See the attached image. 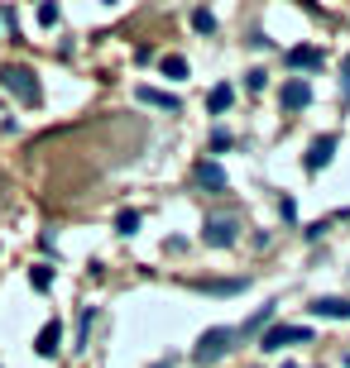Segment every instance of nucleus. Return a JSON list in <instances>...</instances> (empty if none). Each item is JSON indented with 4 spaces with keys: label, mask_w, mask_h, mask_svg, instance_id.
<instances>
[{
    "label": "nucleus",
    "mask_w": 350,
    "mask_h": 368,
    "mask_svg": "<svg viewBox=\"0 0 350 368\" xmlns=\"http://www.w3.org/2000/svg\"><path fill=\"white\" fill-rule=\"evenodd\" d=\"M235 340H240V330H231V325H216V330H207L202 340H197V349H192V364H221L226 354L235 349Z\"/></svg>",
    "instance_id": "f257e3e1"
},
{
    "label": "nucleus",
    "mask_w": 350,
    "mask_h": 368,
    "mask_svg": "<svg viewBox=\"0 0 350 368\" xmlns=\"http://www.w3.org/2000/svg\"><path fill=\"white\" fill-rule=\"evenodd\" d=\"M0 87H5V91H14L24 105H34V100H39V82H34V72H29V67H19V63L0 67Z\"/></svg>",
    "instance_id": "f03ea898"
},
{
    "label": "nucleus",
    "mask_w": 350,
    "mask_h": 368,
    "mask_svg": "<svg viewBox=\"0 0 350 368\" xmlns=\"http://www.w3.org/2000/svg\"><path fill=\"white\" fill-rule=\"evenodd\" d=\"M307 340H312V330H307V325H269V330H264V340H259V349H269V354H274V349H283V345H307Z\"/></svg>",
    "instance_id": "7ed1b4c3"
},
{
    "label": "nucleus",
    "mask_w": 350,
    "mask_h": 368,
    "mask_svg": "<svg viewBox=\"0 0 350 368\" xmlns=\"http://www.w3.org/2000/svg\"><path fill=\"white\" fill-rule=\"evenodd\" d=\"M202 239H207L212 249H231L235 244V220L231 215H212V220L202 225Z\"/></svg>",
    "instance_id": "20e7f679"
},
{
    "label": "nucleus",
    "mask_w": 350,
    "mask_h": 368,
    "mask_svg": "<svg viewBox=\"0 0 350 368\" xmlns=\"http://www.w3.org/2000/svg\"><path fill=\"white\" fill-rule=\"evenodd\" d=\"M278 100H283V110H307V105H312V87H307V77H288L283 91H278Z\"/></svg>",
    "instance_id": "39448f33"
},
{
    "label": "nucleus",
    "mask_w": 350,
    "mask_h": 368,
    "mask_svg": "<svg viewBox=\"0 0 350 368\" xmlns=\"http://www.w3.org/2000/svg\"><path fill=\"white\" fill-rule=\"evenodd\" d=\"M331 158H336V134H322V139H317V144L307 149V158H302V168H307V173H317V168H327Z\"/></svg>",
    "instance_id": "423d86ee"
},
{
    "label": "nucleus",
    "mask_w": 350,
    "mask_h": 368,
    "mask_svg": "<svg viewBox=\"0 0 350 368\" xmlns=\"http://www.w3.org/2000/svg\"><path fill=\"white\" fill-rule=\"evenodd\" d=\"M307 311H312V316H327V321H350V301L346 296H317Z\"/></svg>",
    "instance_id": "0eeeda50"
},
{
    "label": "nucleus",
    "mask_w": 350,
    "mask_h": 368,
    "mask_svg": "<svg viewBox=\"0 0 350 368\" xmlns=\"http://www.w3.org/2000/svg\"><path fill=\"white\" fill-rule=\"evenodd\" d=\"M283 67H293V72H302V67H322V48H288L283 53Z\"/></svg>",
    "instance_id": "6e6552de"
},
{
    "label": "nucleus",
    "mask_w": 350,
    "mask_h": 368,
    "mask_svg": "<svg viewBox=\"0 0 350 368\" xmlns=\"http://www.w3.org/2000/svg\"><path fill=\"white\" fill-rule=\"evenodd\" d=\"M58 340H63V325L48 321V325L39 330V340H34V354H39V359H53V354H58Z\"/></svg>",
    "instance_id": "1a4fd4ad"
},
{
    "label": "nucleus",
    "mask_w": 350,
    "mask_h": 368,
    "mask_svg": "<svg viewBox=\"0 0 350 368\" xmlns=\"http://www.w3.org/2000/svg\"><path fill=\"white\" fill-rule=\"evenodd\" d=\"M139 100H144V105H158V110H168V115H178V110H183V100H178V96H168V91H154V87H139Z\"/></svg>",
    "instance_id": "9d476101"
},
{
    "label": "nucleus",
    "mask_w": 350,
    "mask_h": 368,
    "mask_svg": "<svg viewBox=\"0 0 350 368\" xmlns=\"http://www.w3.org/2000/svg\"><path fill=\"white\" fill-rule=\"evenodd\" d=\"M197 182L207 186V191H226V173H221V163H197Z\"/></svg>",
    "instance_id": "9b49d317"
},
{
    "label": "nucleus",
    "mask_w": 350,
    "mask_h": 368,
    "mask_svg": "<svg viewBox=\"0 0 350 368\" xmlns=\"http://www.w3.org/2000/svg\"><path fill=\"white\" fill-rule=\"evenodd\" d=\"M231 100H235V91L221 82V87H212V96H207V110H212V115H226V110H231Z\"/></svg>",
    "instance_id": "f8f14e48"
},
{
    "label": "nucleus",
    "mask_w": 350,
    "mask_h": 368,
    "mask_svg": "<svg viewBox=\"0 0 350 368\" xmlns=\"http://www.w3.org/2000/svg\"><path fill=\"white\" fill-rule=\"evenodd\" d=\"M158 67H163V77H168V82H183V77H187V58H178V53H168Z\"/></svg>",
    "instance_id": "ddd939ff"
},
{
    "label": "nucleus",
    "mask_w": 350,
    "mask_h": 368,
    "mask_svg": "<svg viewBox=\"0 0 350 368\" xmlns=\"http://www.w3.org/2000/svg\"><path fill=\"white\" fill-rule=\"evenodd\" d=\"M269 321H274V306H259V311H254V316H249V321L240 325V335H254V330H264Z\"/></svg>",
    "instance_id": "4468645a"
},
{
    "label": "nucleus",
    "mask_w": 350,
    "mask_h": 368,
    "mask_svg": "<svg viewBox=\"0 0 350 368\" xmlns=\"http://www.w3.org/2000/svg\"><path fill=\"white\" fill-rule=\"evenodd\" d=\"M29 287H34V292H48V287H53V268L34 263V268H29Z\"/></svg>",
    "instance_id": "2eb2a0df"
},
{
    "label": "nucleus",
    "mask_w": 350,
    "mask_h": 368,
    "mask_svg": "<svg viewBox=\"0 0 350 368\" xmlns=\"http://www.w3.org/2000/svg\"><path fill=\"white\" fill-rule=\"evenodd\" d=\"M192 29H197V34H212V29H216V14H212V10H192Z\"/></svg>",
    "instance_id": "dca6fc26"
},
{
    "label": "nucleus",
    "mask_w": 350,
    "mask_h": 368,
    "mask_svg": "<svg viewBox=\"0 0 350 368\" xmlns=\"http://www.w3.org/2000/svg\"><path fill=\"white\" fill-rule=\"evenodd\" d=\"M116 230H120V235H134V230H139V210H120Z\"/></svg>",
    "instance_id": "f3484780"
},
{
    "label": "nucleus",
    "mask_w": 350,
    "mask_h": 368,
    "mask_svg": "<svg viewBox=\"0 0 350 368\" xmlns=\"http://www.w3.org/2000/svg\"><path fill=\"white\" fill-rule=\"evenodd\" d=\"M264 82H269V72H264V67H254V72H245V87H249V91H264Z\"/></svg>",
    "instance_id": "a211bd4d"
},
{
    "label": "nucleus",
    "mask_w": 350,
    "mask_h": 368,
    "mask_svg": "<svg viewBox=\"0 0 350 368\" xmlns=\"http://www.w3.org/2000/svg\"><path fill=\"white\" fill-rule=\"evenodd\" d=\"M202 287H207V292H240L245 282H240V277H226V282H202Z\"/></svg>",
    "instance_id": "6ab92c4d"
},
{
    "label": "nucleus",
    "mask_w": 350,
    "mask_h": 368,
    "mask_svg": "<svg viewBox=\"0 0 350 368\" xmlns=\"http://www.w3.org/2000/svg\"><path fill=\"white\" fill-rule=\"evenodd\" d=\"M226 149H231V134L216 129V134H212V153H226Z\"/></svg>",
    "instance_id": "aec40b11"
},
{
    "label": "nucleus",
    "mask_w": 350,
    "mask_h": 368,
    "mask_svg": "<svg viewBox=\"0 0 350 368\" xmlns=\"http://www.w3.org/2000/svg\"><path fill=\"white\" fill-rule=\"evenodd\" d=\"M39 24H58V5H39Z\"/></svg>",
    "instance_id": "412c9836"
},
{
    "label": "nucleus",
    "mask_w": 350,
    "mask_h": 368,
    "mask_svg": "<svg viewBox=\"0 0 350 368\" xmlns=\"http://www.w3.org/2000/svg\"><path fill=\"white\" fill-rule=\"evenodd\" d=\"M278 210H283V220H298V206H293V196H283V201H278Z\"/></svg>",
    "instance_id": "4be33fe9"
},
{
    "label": "nucleus",
    "mask_w": 350,
    "mask_h": 368,
    "mask_svg": "<svg viewBox=\"0 0 350 368\" xmlns=\"http://www.w3.org/2000/svg\"><path fill=\"white\" fill-rule=\"evenodd\" d=\"M341 96H350V53H346V63H341Z\"/></svg>",
    "instance_id": "5701e85b"
},
{
    "label": "nucleus",
    "mask_w": 350,
    "mask_h": 368,
    "mask_svg": "<svg viewBox=\"0 0 350 368\" xmlns=\"http://www.w3.org/2000/svg\"><path fill=\"white\" fill-rule=\"evenodd\" d=\"M154 368H173V359H158V364H154Z\"/></svg>",
    "instance_id": "b1692460"
},
{
    "label": "nucleus",
    "mask_w": 350,
    "mask_h": 368,
    "mask_svg": "<svg viewBox=\"0 0 350 368\" xmlns=\"http://www.w3.org/2000/svg\"><path fill=\"white\" fill-rule=\"evenodd\" d=\"M283 368H298V364H283Z\"/></svg>",
    "instance_id": "393cba45"
},
{
    "label": "nucleus",
    "mask_w": 350,
    "mask_h": 368,
    "mask_svg": "<svg viewBox=\"0 0 350 368\" xmlns=\"http://www.w3.org/2000/svg\"><path fill=\"white\" fill-rule=\"evenodd\" d=\"M346 364H350V354H346Z\"/></svg>",
    "instance_id": "a878e982"
}]
</instances>
